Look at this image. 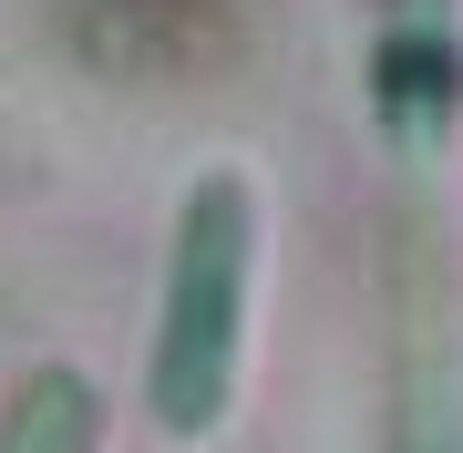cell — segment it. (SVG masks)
<instances>
[{"label":"cell","mask_w":463,"mask_h":453,"mask_svg":"<svg viewBox=\"0 0 463 453\" xmlns=\"http://www.w3.org/2000/svg\"><path fill=\"white\" fill-rule=\"evenodd\" d=\"M83 433H93V392L72 382V371H52V382L32 392V402L11 412L0 453H83Z\"/></svg>","instance_id":"cell-2"},{"label":"cell","mask_w":463,"mask_h":453,"mask_svg":"<svg viewBox=\"0 0 463 453\" xmlns=\"http://www.w3.org/2000/svg\"><path fill=\"white\" fill-rule=\"evenodd\" d=\"M237 185H206L185 217V269H175V340H165V412L196 422L216 412L227 382V288H237Z\"/></svg>","instance_id":"cell-1"}]
</instances>
